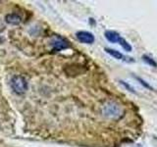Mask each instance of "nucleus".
Masks as SVG:
<instances>
[{
  "label": "nucleus",
  "mask_w": 157,
  "mask_h": 147,
  "mask_svg": "<svg viewBox=\"0 0 157 147\" xmlns=\"http://www.w3.org/2000/svg\"><path fill=\"white\" fill-rule=\"evenodd\" d=\"M5 22L9 24H12V26H18V24L22 23V17L17 13H11L6 15Z\"/></svg>",
  "instance_id": "39448f33"
},
{
  "label": "nucleus",
  "mask_w": 157,
  "mask_h": 147,
  "mask_svg": "<svg viewBox=\"0 0 157 147\" xmlns=\"http://www.w3.org/2000/svg\"><path fill=\"white\" fill-rule=\"evenodd\" d=\"M104 114L109 116V117H116V115H120V108L117 105L110 103V104H107L104 107Z\"/></svg>",
  "instance_id": "423d86ee"
},
{
  "label": "nucleus",
  "mask_w": 157,
  "mask_h": 147,
  "mask_svg": "<svg viewBox=\"0 0 157 147\" xmlns=\"http://www.w3.org/2000/svg\"><path fill=\"white\" fill-rule=\"evenodd\" d=\"M105 52L109 54L110 56H112L113 58L117 59V60H120V61H124V62H135V60L132 58L130 57H127L126 55H124L123 53H121L120 51L115 50V49H112V48H105L104 49Z\"/></svg>",
  "instance_id": "20e7f679"
},
{
  "label": "nucleus",
  "mask_w": 157,
  "mask_h": 147,
  "mask_svg": "<svg viewBox=\"0 0 157 147\" xmlns=\"http://www.w3.org/2000/svg\"><path fill=\"white\" fill-rule=\"evenodd\" d=\"M76 37L80 42L86 44H92L95 41V37L93 33L86 31H80L76 33Z\"/></svg>",
  "instance_id": "7ed1b4c3"
},
{
  "label": "nucleus",
  "mask_w": 157,
  "mask_h": 147,
  "mask_svg": "<svg viewBox=\"0 0 157 147\" xmlns=\"http://www.w3.org/2000/svg\"><path fill=\"white\" fill-rule=\"evenodd\" d=\"M119 44H120V45L123 47V49H124V50H125V51H127V52H131V51L132 50V45H131V44L126 40L125 38L121 37L120 41H119Z\"/></svg>",
  "instance_id": "1a4fd4ad"
},
{
  "label": "nucleus",
  "mask_w": 157,
  "mask_h": 147,
  "mask_svg": "<svg viewBox=\"0 0 157 147\" xmlns=\"http://www.w3.org/2000/svg\"><path fill=\"white\" fill-rule=\"evenodd\" d=\"M141 59H142V61H144L145 64H147V65H149L150 67H153V68H157V62L154 60L153 58H151L149 57L148 55H142L141 56Z\"/></svg>",
  "instance_id": "6e6552de"
},
{
  "label": "nucleus",
  "mask_w": 157,
  "mask_h": 147,
  "mask_svg": "<svg viewBox=\"0 0 157 147\" xmlns=\"http://www.w3.org/2000/svg\"><path fill=\"white\" fill-rule=\"evenodd\" d=\"M51 46H52V51L53 52H59L63 50V49H67L70 47V42L67 39L60 36H56L51 39Z\"/></svg>",
  "instance_id": "f03ea898"
},
{
  "label": "nucleus",
  "mask_w": 157,
  "mask_h": 147,
  "mask_svg": "<svg viewBox=\"0 0 157 147\" xmlns=\"http://www.w3.org/2000/svg\"><path fill=\"white\" fill-rule=\"evenodd\" d=\"M135 78H136V80L137 81H139L144 88H146V89H148V90H150V91H154V88L152 87V86L149 85V83H147L144 80H142L141 77H136V76H135Z\"/></svg>",
  "instance_id": "9d476101"
},
{
  "label": "nucleus",
  "mask_w": 157,
  "mask_h": 147,
  "mask_svg": "<svg viewBox=\"0 0 157 147\" xmlns=\"http://www.w3.org/2000/svg\"><path fill=\"white\" fill-rule=\"evenodd\" d=\"M104 36L108 41L112 43H119L121 39V36L115 31H106L104 32Z\"/></svg>",
  "instance_id": "0eeeda50"
},
{
  "label": "nucleus",
  "mask_w": 157,
  "mask_h": 147,
  "mask_svg": "<svg viewBox=\"0 0 157 147\" xmlns=\"http://www.w3.org/2000/svg\"><path fill=\"white\" fill-rule=\"evenodd\" d=\"M120 83L126 88V89H127L128 91H130V92H132V93H134V94H136V91L135 90V88L132 87L131 85H129L128 82H126V81H120Z\"/></svg>",
  "instance_id": "9b49d317"
},
{
  "label": "nucleus",
  "mask_w": 157,
  "mask_h": 147,
  "mask_svg": "<svg viewBox=\"0 0 157 147\" xmlns=\"http://www.w3.org/2000/svg\"><path fill=\"white\" fill-rule=\"evenodd\" d=\"M12 90L16 94L22 95L28 90V81L23 76H14L10 81Z\"/></svg>",
  "instance_id": "f257e3e1"
}]
</instances>
